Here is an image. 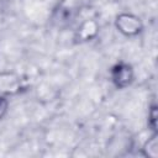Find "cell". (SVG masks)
<instances>
[{
  "label": "cell",
  "mask_w": 158,
  "mask_h": 158,
  "mask_svg": "<svg viewBox=\"0 0 158 158\" xmlns=\"http://www.w3.org/2000/svg\"><path fill=\"white\" fill-rule=\"evenodd\" d=\"M110 75H111V81L116 89L127 88L128 85H131V83L133 81V78H135L132 65L128 63H125V62L116 63L111 68Z\"/></svg>",
  "instance_id": "cell-1"
},
{
  "label": "cell",
  "mask_w": 158,
  "mask_h": 158,
  "mask_svg": "<svg viewBox=\"0 0 158 158\" xmlns=\"http://www.w3.org/2000/svg\"><path fill=\"white\" fill-rule=\"evenodd\" d=\"M115 26L122 35H125L127 37L137 36L143 30V25H142L141 20L137 16H135L132 14H126V12L120 14L116 17Z\"/></svg>",
  "instance_id": "cell-2"
},
{
  "label": "cell",
  "mask_w": 158,
  "mask_h": 158,
  "mask_svg": "<svg viewBox=\"0 0 158 158\" xmlns=\"http://www.w3.org/2000/svg\"><path fill=\"white\" fill-rule=\"evenodd\" d=\"M144 156L151 157V158H157L158 156V139H157V133L154 132L151 138H148L144 148Z\"/></svg>",
  "instance_id": "cell-3"
},
{
  "label": "cell",
  "mask_w": 158,
  "mask_h": 158,
  "mask_svg": "<svg viewBox=\"0 0 158 158\" xmlns=\"http://www.w3.org/2000/svg\"><path fill=\"white\" fill-rule=\"evenodd\" d=\"M148 126L157 132V106L152 105L148 111Z\"/></svg>",
  "instance_id": "cell-4"
},
{
  "label": "cell",
  "mask_w": 158,
  "mask_h": 158,
  "mask_svg": "<svg viewBox=\"0 0 158 158\" xmlns=\"http://www.w3.org/2000/svg\"><path fill=\"white\" fill-rule=\"evenodd\" d=\"M7 109H9V100L5 96L0 95V120L4 118V116L7 112Z\"/></svg>",
  "instance_id": "cell-5"
}]
</instances>
